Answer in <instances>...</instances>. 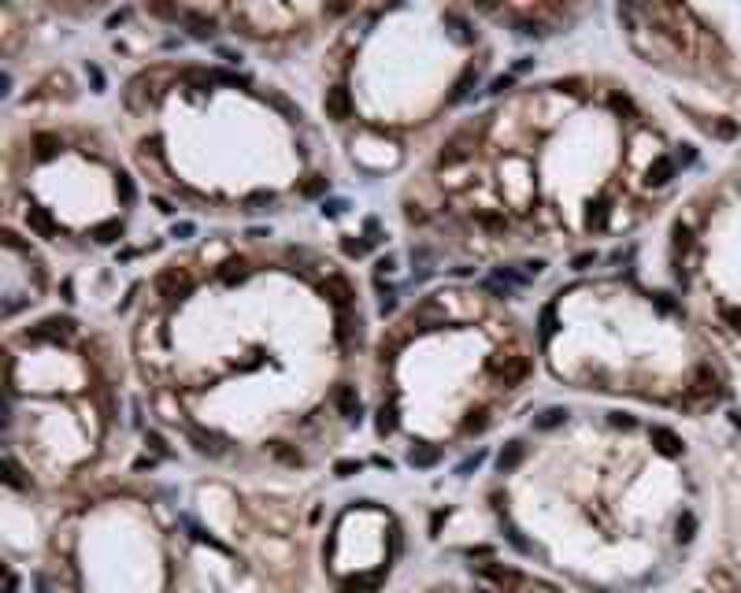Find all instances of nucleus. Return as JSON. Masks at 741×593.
<instances>
[{
  "mask_svg": "<svg viewBox=\"0 0 741 593\" xmlns=\"http://www.w3.org/2000/svg\"><path fill=\"white\" fill-rule=\"evenodd\" d=\"M71 334H75V319L71 315H49V319H41L38 326L26 330V341H67Z\"/></svg>",
  "mask_w": 741,
  "mask_h": 593,
  "instance_id": "1",
  "label": "nucleus"
},
{
  "mask_svg": "<svg viewBox=\"0 0 741 593\" xmlns=\"http://www.w3.org/2000/svg\"><path fill=\"white\" fill-rule=\"evenodd\" d=\"M189 275L182 267H163L160 275H156V293L163 297V300H182V297H189Z\"/></svg>",
  "mask_w": 741,
  "mask_h": 593,
  "instance_id": "2",
  "label": "nucleus"
},
{
  "mask_svg": "<svg viewBox=\"0 0 741 593\" xmlns=\"http://www.w3.org/2000/svg\"><path fill=\"white\" fill-rule=\"evenodd\" d=\"M323 112H326V119H334V123L352 119V93L345 86H330L323 97Z\"/></svg>",
  "mask_w": 741,
  "mask_h": 593,
  "instance_id": "3",
  "label": "nucleus"
},
{
  "mask_svg": "<svg viewBox=\"0 0 741 593\" xmlns=\"http://www.w3.org/2000/svg\"><path fill=\"white\" fill-rule=\"evenodd\" d=\"M323 293H326V300L337 308V312H349V304H352V297H356V289H352V282L345 278V275H326V282H323Z\"/></svg>",
  "mask_w": 741,
  "mask_h": 593,
  "instance_id": "4",
  "label": "nucleus"
},
{
  "mask_svg": "<svg viewBox=\"0 0 741 593\" xmlns=\"http://www.w3.org/2000/svg\"><path fill=\"white\" fill-rule=\"evenodd\" d=\"M334 404H337V412L349 419V423H356L360 412H363V400H360V394H356V386H349V382H337V386H334Z\"/></svg>",
  "mask_w": 741,
  "mask_h": 593,
  "instance_id": "5",
  "label": "nucleus"
},
{
  "mask_svg": "<svg viewBox=\"0 0 741 593\" xmlns=\"http://www.w3.org/2000/svg\"><path fill=\"white\" fill-rule=\"evenodd\" d=\"M493 371H497V378L505 382V386H511V382H523L530 375V360L519 356V352H511V356H505V360L493 363Z\"/></svg>",
  "mask_w": 741,
  "mask_h": 593,
  "instance_id": "6",
  "label": "nucleus"
},
{
  "mask_svg": "<svg viewBox=\"0 0 741 593\" xmlns=\"http://www.w3.org/2000/svg\"><path fill=\"white\" fill-rule=\"evenodd\" d=\"M334 337H337V345H341V352H352L356 341H360V319L349 315V312H337Z\"/></svg>",
  "mask_w": 741,
  "mask_h": 593,
  "instance_id": "7",
  "label": "nucleus"
},
{
  "mask_svg": "<svg viewBox=\"0 0 741 593\" xmlns=\"http://www.w3.org/2000/svg\"><path fill=\"white\" fill-rule=\"evenodd\" d=\"M26 226H30L38 237H56V219H52V212L49 208H41V204H30L26 208Z\"/></svg>",
  "mask_w": 741,
  "mask_h": 593,
  "instance_id": "8",
  "label": "nucleus"
},
{
  "mask_svg": "<svg viewBox=\"0 0 741 593\" xmlns=\"http://www.w3.org/2000/svg\"><path fill=\"white\" fill-rule=\"evenodd\" d=\"M648 437H653L656 452H664V456H682V437L675 434V431H667V426H653V431H648Z\"/></svg>",
  "mask_w": 741,
  "mask_h": 593,
  "instance_id": "9",
  "label": "nucleus"
},
{
  "mask_svg": "<svg viewBox=\"0 0 741 593\" xmlns=\"http://www.w3.org/2000/svg\"><path fill=\"white\" fill-rule=\"evenodd\" d=\"M523 456H526V445H523V441H508L505 449L497 452V471H500V474H511L519 463H523Z\"/></svg>",
  "mask_w": 741,
  "mask_h": 593,
  "instance_id": "10",
  "label": "nucleus"
},
{
  "mask_svg": "<svg viewBox=\"0 0 741 593\" xmlns=\"http://www.w3.org/2000/svg\"><path fill=\"white\" fill-rule=\"evenodd\" d=\"M182 23H186V30L193 34L197 41L215 38V19H204V15H197V12H186V15H182Z\"/></svg>",
  "mask_w": 741,
  "mask_h": 593,
  "instance_id": "11",
  "label": "nucleus"
},
{
  "mask_svg": "<svg viewBox=\"0 0 741 593\" xmlns=\"http://www.w3.org/2000/svg\"><path fill=\"white\" fill-rule=\"evenodd\" d=\"M478 574H486V579H493L497 586H519V571H511V568H500V564H478Z\"/></svg>",
  "mask_w": 741,
  "mask_h": 593,
  "instance_id": "12",
  "label": "nucleus"
},
{
  "mask_svg": "<svg viewBox=\"0 0 741 593\" xmlns=\"http://www.w3.org/2000/svg\"><path fill=\"white\" fill-rule=\"evenodd\" d=\"M437 460H441V452H437L434 445H426V441H419V445H411V449H408V463H411V468H423L426 471V468H434Z\"/></svg>",
  "mask_w": 741,
  "mask_h": 593,
  "instance_id": "13",
  "label": "nucleus"
},
{
  "mask_svg": "<svg viewBox=\"0 0 741 593\" xmlns=\"http://www.w3.org/2000/svg\"><path fill=\"white\" fill-rule=\"evenodd\" d=\"M675 178V160H667V156H656L653 163H648V186H667V182Z\"/></svg>",
  "mask_w": 741,
  "mask_h": 593,
  "instance_id": "14",
  "label": "nucleus"
},
{
  "mask_svg": "<svg viewBox=\"0 0 741 593\" xmlns=\"http://www.w3.org/2000/svg\"><path fill=\"white\" fill-rule=\"evenodd\" d=\"M460 160H467V134H456L441 149V163H460Z\"/></svg>",
  "mask_w": 741,
  "mask_h": 593,
  "instance_id": "15",
  "label": "nucleus"
},
{
  "mask_svg": "<svg viewBox=\"0 0 741 593\" xmlns=\"http://www.w3.org/2000/svg\"><path fill=\"white\" fill-rule=\"evenodd\" d=\"M245 275H249V263H245V260H226L223 267H219V278H223L226 286H237V282H245Z\"/></svg>",
  "mask_w": 741,
  "mask_h": 593,
  "instance_id": "16",
  "label": "nucleus"
},
{
  "mask_svg": "<svg viewBox=\"0 0 741 593\" xmlns=\"http://www.w3.org/2000/svg\"><path fill=\"white\" fill-rule=\"evenodd\" d=\"M567 412L563 408H545V412L534 415V431H556V426H563Z\"/></svg>",
  "mask_w": 741,
  "mask_h": 593,
  "instance_id": "17",
  "label": "nucleus"
},
{
  "mask_svg": "<svg viewBox=\"0 0 741 593\" xmlns=\"http://www.w3.org/2000/svg\"><path fill=\"white\" fill-rule=\"evenodd\" d=\"M34 149H38V156H41V160H52V156H56V152L63 149V145H60L56 134H45V130H41V134H34Z\"/></svg>",
  "mask_w": 741,
  "mask_h": 593,
  "instance_id": "18",
  "label": "nucleus"
},
{
  "mask_svg": "<svg viewBox=\"0 0 741 593\" xmlns=\"http://www.w3.org/2000/svg\"><path fill=\"white\" fill-rule=\"evenodd\" d=\"M123 230H126V226L119 223V219H112V223H100L97 230H93V237H97L100 245H115V241H123Z\"/></svg>",
  "mask_w": 741,
  "mask_h": 593,
  "instance_id": "19",
  "label": "nucleus"
},
{
  "mask_svg": "<svg viewBox=\"0 0 741 593\" xmlns=\"http://www.w3.org/2000/svg\"><path fill=\"white\" fill-rule=\"evenodd\" d=\"M374 431H378L382 437H389L393 431H397V408H393V404H382V408H378V419H374Z\"/></svg>",
  "mask_w": 741,
  "mask_h": 593,
  "instance_id": "20",
  "label": "nucleus"
},
{
  "mask_svg": "<svg viewBox=\"0 0 741 593\" xmlns=\"http://www.w3.org/2000/svg\"><path fill=\"white\" fill-rule=\"evenodd\" d=\"M271 456H274L278 463H289V468H300V463H304V456H300L297 449H289L286 441H274V445H271Z\"/></svg>",
  "mask_w": 741,
  "mask_h": 593,
  "instance_id": "21",
  "label": "nucleus"
},
{
  "mask_svg": "<svg viewBox=\"0 0 741 593\" xmlns=\"http://www.w3.org/2000/svg\"><path fill=\"white\" fill-rule=\"evenodd\" d=\"M474 219H478V226H486V230H493V234H505L508 230V219L497 215V212H489V208H482Z\"/></svg>",
  "mask_w": 741,
  "mask_h": 593,
  "instance_id": "22",
  "label": "nucleus"
},
{
  "mask_svg": "<svg viewBox=\"0 0 741 593\" xmlns=\"http://www.w3.org/2000/svg\"><path fill=\"white\" fill-rule=\"evenodd\" d=\"M585 226H590V230H605V226H608V204H605V200H597V204L590 208Z\"/></svg>",
  "mask_w": 741,
  "mask_h": 593,
  "instance_id": "23",
  "label": "nucleus"
},
{
  "mask_svg": "<svg viewBox=\"0 0 741 593\" xmlns=\"http://www.w3.org/2000/svg\"><path fill=\"white\" fill-rule=\"evenodd\" d=\"M326 186H330V182H326L323 175H312V178L304 182V186H300V197L315 200V197H323V193H326Z\"/></svg>",
  "mask_w": 741,
  "mask_h": 593,
  "instance_id": "24",
  "label": "nucleus"
},
{
  "mask_svg": "<svg viewBox=\"0 0 741 593\" xmlns=\"http://www.w3.org/2000/svg\"><path fill=\"white\" fill-rule=\"evenodd\" d=\"M378 590V579H345L341 593H374Z\"/></svg>",
  "mask_w": 741,
  "mask_h": 593,
  "instance_id": "25",
  "label": "nucleus"
},
{
  "mask_svg": "<svg viewBox=\"0 0 741 593\" xmlns=\"http://www.w3.org/2000/svg\"><path fill=\"white\" fill-rule=\"evenodd\" d=\"M371 245H374V237H363V241H356V237H345L341 249H345V256H367Z\"/></svg>",
  "mask_w": 741,
  "mask_h": 593,
  "instance_id": "26",
  "label": "nucleus"
},
{
  "mask_svg": "<svg viewBox=\"0 0 741 593\" xmlns=\"http://www.w3.org/2000/svg\"><path fill=\"white\" fill-rule=\"evenodd\" d=\"M115 189H119V200H123V204H134V200H137V186H134L130 175H119Z\"/></svg>",
  "mask_w": 741,
  "mask_h": 593,
  "instance_id": "27",
  "label": "nucleus"
},
{
  "mask_svg": "<svg viewBox=\"0 0 741 593\" xmlns=\"http://www.w3.org/2000/svg\"><path fill=\"white\" fill-rule=\"evenodd\" d=\"M4 471H8V486H12V489H23V486H26V479H23L19 463H15L12 456H4Z\"/></svg>",
  "mask_w": 741,
  "mask_h": 593,
  "instance_id": "28",
  "label": "nucleus"
},
{
  "mask_svg": "<svg viewBox=\"0 0 741 593\" xmlns=\"http://www.w3.org/2000/svg\"><path fill=\"white\" fill-rule=\"evenodd\" d=\"M267 104H274V108H278V112L286 115L289 123H293V119H300V108H293L289 100H286V97H278V93H267Z\"/></svg>",
  "mask_w": 741,
  "mask_h": 593,
  "instance_id": "29",
  "label": "nucleus"
},
{
  "mask_svg": "<svg viewBox=\"0 0 741 593\" xmlns=\"http://www.w3.org/2000/svg\"><path fill=\"white\" fill-rule=\"evenodd\" d=\"M193 441H197V452H212V456H219L223 449H219V441L212 434H200V431H193Z\"/></svg>",
  "mask_w": 741,
  "mask_h": 593,
  "instance_id": "30",
  "label": "nucleus"
},
{
  "mask_svg": "<svg viewBox=\"0 0 741 593\" xmlns=\"http://www.w3.org/2000/svg\"><path fill=\"white\" fill-rule=\"evenodd\" d=\"M445 23H449V26H456L463 41H474V34H471V26H467V19H463V15H456V12H445Z\"/></svg>",
  "mask_w": 741,
  "mask_h": 593,
  "instance_id": "31",
  "label": "nucleus"
},
{
  "mask_svg": "<svg viewBox=\"0 0 741 593\" xmlns=\"http://www.w3.org/2000/svg\"><path fill=\"white\" fill-rule=\"evenodd\" d=\"M208 78H212V82H223V86H249V78H245V75H234V71H212Z\"/></svg>",
  "mask_w": 741,
  "mask_h": 593,
  "instance_id": "32",
  "label": "nucleus"
},
{
  "mask_svg": "<svg viewBox=\"0 0 741 593\" xmlns=\"http://www.w3.org/2000/svg\"><path fill=\"white\" fill-rule=\"evenodd\" d=\"M474 82H478V75H474V71H463V78L456 82V89H452V100H463V97H467V89L474 86Z\"/></svg>",
  "mask_w": 741,
  "mask_h": 593,
  "instance_id": "33",
  "label": "nucleus"
},
{
  "mask_svg": "<svg viewBox=\"0 0 741 593\" xmlns=\"http://www.w3.org/2000/svg\"><path fill=\"white\" fill-rule=\"evenodd\" d=\"M556 334V308L545 304L542 308V337H552Z\"/></svg>",
  "mask_w": 741,
  "mask_h": 593,
  "instance_id": "34",
  "label": "nucleus"
},
{
  "mask_svg": "<svg viewBox=\"0 0 741 593\" xmlns=\"http://www.w3.org/2000/svg\"><path fill=\"white\" fill-rule=\"evenodd\" d=\"M693 531H697V519H693V512H685L679 519V542H693Z\"/></svg>",
  "mask_w": 741,
  "mask_h": 593,
  "instance_id": "35",
  "label": "nucleus"
},
{
  "mask_svg": "<svg viewBox=\"0 0 741 593\" xmlns=\"http://www.w3.org/2000/svg\"><path fill=\"white\" fill-rule=\"evenodd\" d=\"M334 474H337V479H352V474H360V460H337L334 463Z\"/></svg>",
  "mask_w": 741,
  "mask_h": 593,
  "instance_id": "36",
  "label": "nucleus"
},
{
  "mask_svg": "<svg viewBox=\"0 0 741 593\" xmlns=\"http://www.w3.org/2000/svg\"><path fill=\"white\" fill-rule=\"evenodd\" d=\"M463 426H467V434H482L486 431V412H471V419Z\"/></svg>",
  "mask_w": 741,
  "mask_h": 593,
  "instance_id": "37",
  "label": "nucleus"
},
{
  "mask_svg": "<svg viewBox=\"0 0 741 593\" xmlns=\"http://www.w3.org/2000/svg\"><path fill=\"white\" fill-rule=\"evenodd\" d=\"M86 75H89V82H93V89H97V93H104V75H100V67H97V63H86Z\"/></svg>",
  "mask_w": 741,
  "mask_h": 593,
  "instance_id": "38",
  "label": "nucleus"
},
{
  "mask_svg": "<svg viewBox=\"0 0 741 593\" xmlns=\"http://www.w3.org/2000/svg\"><path fill=\"white\" fill-rule=\"evenodd\" d=\"M675 249H682V252L690 249V226H682V223L675 226Z\"/></svg>",
  "mask_w": 741,
  "mask_h": 593,
  "instance_id": "39",
  "label": "nucleus"
},
{
  "mask_svg": "<svg viewBox=\"0 0 741 593\" xmlns=\"http://www.w3.org/2000/svg\"><path fill=\"white\" fill-rule=\"evenodd\" d=\"M271 200H274V193H267V189H260V193H252L249 200H245V204H249V208H252V212H256V208H263V204H271Z\"/></svg>",
  "mask_w": 741,
  "mask_h": 593,
  "instance_id": "40",
  "label": "nucleus"
},
{
  "mask_svg": "<svg viewBox=\"0 0 741 593\" xmlns=\"http://www.w3.org/2000/svg\"><path fill=\"white\" fill-rule=\"evenodd\" d=\"M193 230H197L193 223H175V226H171V237H178V241H186V237H193Z\"/></svg>",
  "mask_w": 741,
  "mask_h": 593,
  "instance_id": "41",
  "label": "nucleus"
},
{
  "mask_svg": "<svg viewBox=\"0 0 741 593\" xmlns=\"http://www.w3.org/2000/svg\"><path fill=\"white\" fill-rule=\"evenodd\" d=\"M149 12L160 15V19H178V15H186V12H178V8H163V4H152Z\"/></svg>",
  "mask_w": 741,
  "mask_h": 593,
  "instance_id": "42",
  "label": "nucleus"
},
{
  "mask_svg": "<svg viewBox=\"0 0 741 593\" xmlns=\"http://www.w3.org/2000/svg\"><path fill=\"white\" fill-rule=\"evenodd\" d=\"M505 534H508V542H511V545H515V549H519V553H530V545L523 542V534H519V531H515V527H508V531H505Z\"/></svg>",
  "mask_w": 741,
  "mask_h": 593,
  "instance_id": "43",
  "label": "nucleus"
},
{
  "mask_svg": "<svg viewBox=\"0 0 741 593\" xmlns=\"http://www.w3.org/2000/svg\"><path fill=\"white\" fill-rule=\"evenodd\" d=\"M478 463H482V452H474V456H467V460H463L460 468H456V474H471L474 468H478Z\"/></svg>",
  "mask_w": 741,
  "mask_h": 593,
  "instance_id": "44",
  "label": "nucleus"
},
{
  "mask_svg": "<svg viewBox=\"0 0 741 593\" xmlns=\"http://www.w3.org/2000/svg\"><path fill=\"white\" fill-rule=\"evenodd\" d=\"M393 308H397V297H393L389 289H386V293H382V300H378V312H382V315H389Z\"/></svg>",
  "mask_w": 741,
  "mask_h": 593,
  "instance_id": "45",
  "label": "nucleus"
},
{
  "mask_svg": "<svg viewBox=\"0 0 741 593\" xmlns=\"http://www.w3.org/2000/svg\"><path fill=\"white\" fill-rule=\"evenodd\" d=\"M511 82H515V78H511V75H500V78H493V86H489V93H505V89L511 86Z\"/></svg>",
  "mask_w": 741,
  "mask_h": 593,
  "instance_id": "46",
  "label": "nucleus"
},
{
  "mask_svg": "<svg viewBox=\"0 0 741 593\" xmlns=\"http://www.w3.org/2000/svg\"><path fill=\"white\" fill-rule=\"evenodd\" d=\"M345 208H349L345 200H330V204H323V215H330V219H334V215H341Z\"/></svg>",
  "mask_w": 741,
  "mask_h": 593,
  "instance_id": "47",
  "label": "nucleus"
},
{
  "mask_svg": "<svg viewBox=\"0 0 741 593\" xmlns=\"http://www.w3.org/2000/svg\"><path fill=\"white\" fill-rule=\"evenodd\" d=\"M611 108H616V112H634V104H630V97H611Z\"/></svg>",
  "mask_w": 741,
  "mask_h": 593,
  "instance_id": "48",
  "label": "nucleus"
},
{
  "mask_svg": "<svg viewBox=\"0 0 741 593\" xmlns=\"http://www.w3.org/2000/svg\"><path fill=\"white\" fill-rule=\"evenodd\" d=\"M593 260H597V256H593V252H579V256H574V267H579V271H585V267H590Z\"/></svg>",
  "mask_w": 741,
  "mask_h": 593,
  "instance_id": "49",
  "label": "nucleus"
},
{
  "mask_svg": "<svg viewBox=\"0 0 741 593\" xmlns=\"http://www.w3.org/2000/svg\"><path fill=\"white\" fill-rule=\"evenodd\" d=\"M716 134H719V138H734L738 126H734V123H719V126H716Z\"/></svg>",
  "mask_w": 741,
  "mask_h": 593,
  "instance_id": "50",
  "label": "nucleus"
},
{
  "mask_svg": "<svg viewBox=\"0 0 741 593\" xmlns=\"http://www.w3.org/2000/svg\"><path fill=\"white\" fill-rule=\"evenodd\" d=\"M611 423H616V426H623V431H630V426H634V419H630V415H623V412H616V415H611Z\"/></svg>",
  "mask_w": 741,
  "mask_h": 593,
  "instance_id": "51",
  "label": "nucleus"
},
{
  "mask_svg": "<svg viewBox=\"0 0 741 593\" xmlns=\"http://www.w3.org/2000/svg\"><path fill=\"white\" fill-rule=\"evenodd\" d=\"M430 256H434L430 249H411V263H426Z\"/></svg>",
  "mask_w": 741,
  "mask_h": 593,
  "instance_id": "52",
  "label": "nucleus"
},
{
  "mask_svg": "<svg viewBox=\"0 0 741 593\" xmlns=\"http://www.w3.org/2000/svg\"><path fill=\"white\" fill-rule=\"evenodd\" d=\"M656 304H660V312H675V304H671V297H667V293L656 297Z\"/></svg>",
  "mask_w": 741,
  "mask_h": 593,
  "instance_id": "53",
  "label": "nucleus"
},
{
  "mask_svg": "<svg viewBox=\"0 0 741 593\" xmlns=\"http://www.w3.org/2000/svg\"><path fill=\"white\" fill-rule=\"evenodd\" d=\"M145 152H152V156H156V152H160V138H145Z\"/></svg>",
  "mask_w": 741,
  "mask_h": 593,
  "instance_id": "54",
  "label": "nucleus"
},
{
  "mask_svg": "<svg viewBox=\"0 0 741 593\" xmlns=\"http://www.w3.org/2000/svg\"><path fill=\"white\" fill-rule=\"evenodd\" d=\"M727 319H730V323H734L738 330H741V312H727Z\"/></svg>",
  "mask_w": 741,
  "mask_h": 593,
  "instance_id": "55",
  "label": "nucleus"
}]
</instances>
